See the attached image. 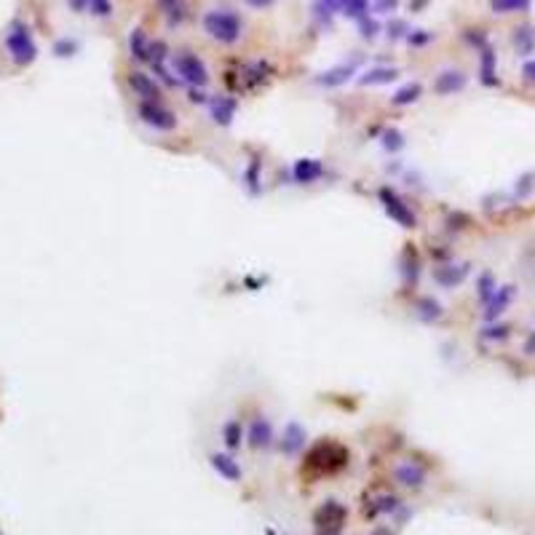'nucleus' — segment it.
<instances>
[{
    "instance_id": "obj_6",
    "label": "nucleus",
    "mask_w": 535,
    "mask_h": 535,
    "mask_svg": "<svg viewBox=\"0 0 535 535\" xmlns=\"http://www.w3.org/2000/svg\"><path fill=\"white\" fill-rule=\"evenodd\" d=\"M8 51H11V57H14V62L17 64H30L35 59V54H38V48H35V43H32V35H30V30L24 27V24H14L11 27V32H8Z\"/></svg>"
},
{
    "instance_id": "obj_20",
    "label": "nucleus",
    "mask_w": 535,
    "mask_h": 535,
    "mask_svg": "<svg viewBox=\"0 0 535 535\" xmlns=\"http://www.w3.org/2000/svg\"><path fill=\"white\" fill-rule=\"evenodd\" d=\"M511 41H514V48L519 57L533 54L535 51V27L533 24H519L514 30V35H511Z\"/></svg>"
},
{
    "instance_id": "obj_26",
    "label": "nucleus",
    "mask_w": 535,
    "mask_h": 535,
    "mask_svg": "<svg viewBox=\"0 0 535 535\" xmlns=\"http://www.w3.org/2000/svg\"><path fill=\"white\" fill-rule=\"evenodd\" d=\"M399 509V498L396 495H380L377 500H372L370 506L364 509L367 516H377V514H393Z\"/></svg>"
},
{
    "instance_id": "obj_19",
    "label": "nucleus",
    "mask_w": 535,
    "mask_h": 535,
    "mask_svg": "<svg viewBox=\"0 0 535 535\" xmlns=\"http://www.w3.org/2000/svg\"><path fill=\"white\" fill-rule=\"evenodd\" d=\"M353 75H356V64H337V67L324 70V73L316 78V83H319V86H327V88H335V86L348 83Z\"/></svg>"
},
{
    "instance_id": "obj_27",
    "label": "nucleus",
    "mask_w": 535,
    "mask_h": 535,
    "mask_svg": "<svg viewBox=\"0 0 535 535\" xmlns=\"http://www.w3.org/2000/svg\"><path fill=\"white\" fill-rule=\"evenodd\" d=\"M415 310H417V316L423 319V321H436V319H442V306L433 300V297H420L417 303H415Z\"/></svg>"
},
{
    "instance_id": "obj_23",
    "label": "nucleus",
    "mask_w": 535,
    "mask_h": 535,
    "mask_svg": "<svg viewBox=\"0 0 535 535\" xmlns=\"http://www.w3.org/2000/svg\"><path fill=\"white\" fill-rule=\"evenodd\" d=\"M343 8V0H313V17L319 19V24L330 27L332 17Z\"/></svg>"
},
{
    "instance_id": "obj_32",
    "label": "nucleus",
    "mask_w": 535,
    "mask_h": 535,
    "mask_svg": "<svg viewBox=\"0 0 535 535\" xmlns=\"http://www.w3.org/2000/svg\"><path fill=\"white\" fill-rule=\"evenodd\" d=\"M509 332H511L509 324H495V321H490V324L482 330V340H506Z\"/></svg>"
},
{
    "instance_id": "obj_1",
    "label": "nucleus",
    "mask_w": 535,
    "mask_h": 535,
    "mask_svg": "<svg viewBox=\"0 0 535 535\" xmlns=\"http://www.w3.org/2000/svg\"><path fill=\"white\" fill-rule=\"evenodd\" d=\"M350 453L346 444L335 442V439H324V442H316L306 455V463H303V471L310 476H324V473H337L348 466Z\"/></svg>"
},
{
    "instance_id": "obj_43",
    "label": "nucleus",
    "mask_w": 535,
    "mask_h": 535,
    "mask_svg": "<svg viewBox=\"0 0 535 535\" xmlns=\"http://www.w3.org/2000/svg\"><path fill=\"white\" fill-rule=\"evenodd\" d=\"M59 57H70L73 51H75V43H70V41H59L57 43V48H54Z\"/></svg>"
},
{
    "instance_id": "obj_5",
    "label": "nucleus",
    "mask_w": 535,
    "mask_h": 535,
    "mask_svg": "<svg viewBox=\"0 0 535 535\" xmlns=\"http://www.w3.org/2000/svg\"><path fill=\"white\" fill-rule=\"evenodd\" d=\"M377 198H380V204H383V209H386V214L391 217L393 223H399L402 227H415L417 225L415 212L404 204V198H402L396 190H391V187H380Z\"/></svg>"
},
{
    "instance_id": "obj_39",
    "label": "nucleus",
    "mask_w": 535,
    "mask_h": 535,
    "mask_svg": "<svg viewBox=\"0 0 535 535\" xmlns=\"http://www.w3.org/2000/svg\"><path fill=\"white\" fill-rule=\"evenodd\" d=\"M402 270H404V279H407V281H415V279H417V257H412V263H410V249L404 252V268H402Z\"/></svg>"
},
{
    "instance_id": "obj_29",
    "label": "nucleus",
    "mask_w": 535,
    "mask_h": 535,
    "mask_svg": "<svg viewBox=\"0 0 535 535\" xmlns=\"http://www.w3.org/2000/svg\"><path fill=\"white\" fill-rule=\"evenodd\" d=\"M340 14H346L348 19H364L370 14V0H343Z\"/></svg>"
},
{
    "instance_id": "obj_2",
    "label": "nucleus",
    "mask_w": 535,
    "mask_h": 535,
    "mask_svg": "<svg viewBox=\"0 0 535 535\" xmlns=\"http://www.w3.org/2000/svg\"><path fill=\"white\" fill-rule=\"evenodd\" d=\"M204 30L212 41L223 43V46H233L244 35V21L238 19V14H233L230 8H212V11L204 14Z\"/></svg>"
},
{
    "instance_id": "obj_8",
    "label": "nucleus",
    "mask_w": 535,
    "mask_h": 535,
    "mask_svg": "<svg viewBox=\"0 0 535 535\" xmlns=\"http://www.w3.org/2000/svg\"><path fill=\"white\" fill-rule=\"evenodd\" d=\"M129 88L134 91V97H140L142 102H161V86L153 81L147 73L134 70L129 75Z\"/></svg>"
},
{
    "instance_id": "obj_12",
    "label": "nucleus",
    "mask_w": 535,
    "mask_h": 535,
    "mask_svg": "<svg viewBox=\"0 0 535 535\" xmlns=\"http://www.w3.org/2000/svg\"><path fill=\"white\" fill-rule=\"evenodd\" d=\"M466 83H469V78H466L463 70H442L436 75V81H433V91L447 97V94H455V91H463Z\"/></svg>"
},
{
    "instance_id": "obj_47",
    "label": "nucleus",
    "mask_w": 535,
    "mask_h": 535,
    "mask_svg": "<svg viewBox=\"0 0 535 535\" xmlns=\"http://www.w3.org/2000/svg\"><path fill=\"white\" fill-rule=\"evenodd\" d=\"M252 8H268V6H273L276 0H247Z\"/></svg>"
},
{
    "instance_id": "obj_22",
    "label": "nucleus",
    "mask_w": 535,
    "mask_h": 535,
    "mask_svg": "<svg viewBox=\"0 0 535 535\" xmlns=\"http://www.w3.org/2000/svg\"><path fill=\"white\" fill-rule=\"evenodd\" d=\"M129 51H131V57H134V59H140V62H150V41H147L144 30H140V27H134V30H131V35H129Z\"/></svg>"
},
{
    "instance_id": "obj_41",
    "label": "nucleus",
    "mask_w": 535,
    "mask_h": 535,
    "mask_svg": "<svg viewBox=\"0 0 535 535\" xmlns=\"http://www.w3.org/2000/svg\"><path fill=\"white\" fill-rule=\"evenodd\" d=\"M399 8V0H375V11L377 14H393Z\"/></svg>"
},
{
    "instance_id": "obj_21",
    "label": "nucleus",
    "mask_w": 535,
    "mask_h": 535,
    "mask_svg": "<svg viewBox=\"0 0 535 535\" xmlns=\"http://www.w3.org/2000/svg\"><path fill=\"white\" fill-rule=\"evenodd\" d=\"M396 78H399V70L396 67H370L359 78V83L362 86H386V83H393Z\"/></svg>"
},
{
    "instance_id": "obj_33",
    "label": "nucleus",
    "mask_w": 535,
    "mask_h": 535,
    "mask_svg": "<svg viewBox=\"0 0 535 535\" xmlns=\"http://www.w3.org/2000/svg\"><path fill=\"white\" fill-rule=\"evenodd\" d=\"M383 147H386V150H391V153L402 150V147H404V134H402V131H396V129L383 131Z\"/></svg>"
},
{
    "instance_id": "obj_17",
    "label": "nucleus",
    "mask_w": 535,
    "mask_h": 535,
    "mask_svg": "<svg viewBox=\"0 0 535 535\" xmlns=\"http://www.w3.org/2000/svg\"><path fill=\"white\" fill-rule=\"evenodd\" d=\"M209 463H212V469L220 473L223 479H227V482H238V479L244 476L241 466H238V463H236V460L225 453H212L209 455Z\"/></svg>"
},
{
    "instance_id": "obj_28",
    "label": "nucleus",
    "mask_w": 535,
    "mask_h": 535,
    "mask_svg": "<svg viewBox=\"0 0 535 535\" xmlns=\"http://www.w3.org/2000/svg\"><path fill=\"white\" fill-rule=\"evenodd\" d=\"M223 439H225V447L227 450H238L241 442H244V429L238 420H227L223 426Z\"/></svg>"
},
{
    "instance_id": "obj_25",
    "label": "nucleus",
    "mask_w": 535,
    "mask_h": 535,
    "mask_svg": "<svg viewBox=\"0 0 535 535\" xmlns=\"http://www.w3.org/2000/svg\"><path fill=\"white\" fill-rule=\"evenodd\" d=\"M420 94H423V88H420V83H407V86H402L396 94L391 97V104L396 107H407V104H415L420 100Z\"/></svg>"
},
{
    "instance_id": "obj_10",
    "label": "nucleus",
    "mask_w": 535,
    "mask_h": 535,
    "mask_svg": "<svg viewBox=\"0 0 535 535\" xmlns=\"http://www.w3.org/2000/svg\"><path fill=\"white\" fill-rule=\"evenodd\" d=\"M306 439H308V431H306L297 420H289L287 426H284V431H281L279 447H281V453L284 455H297L303 447H306Z\"/></svg>"
},
{
    "instance_id": "obj_37",
    "label": "nucleus",
    "mask_w": 535,
    "mask_h": 535,
    "mask_svg": "<svg viewBox=\"0 0 535 535\" xmlns=\"http://www.w3.org/2000/svg\"><path fill=\"white\" fill-rule=\"evenodd\" d=\"M166 54H169V48H166L164 41L150 43V64H164L166 62Z\"/></svg>"
},
{
    "instance_id": "obj_16",
    "label": "nucleus",
    "mask_w": 535,
    "mask_h": 535,
    "mask_svg": "<svg viewBox=\"0 0 535 535\" xmlns=\"http://www.w3.org/2000/svg\"><path fill=\"white\" fill-rule=\"evenodd\" d=\"M292 174H294V180L300 185H310V182H316L324 174V166H321V161H316V158H300V161H294V166H292Z\"/></svg>"
},
{
    "instance_id": "obj_44",
    "label": "nucleus",
    "mask_w": 535,
    "mask_h": 535,
    "mask_svg": "<svg viewBox=\"0 0 535 535\" xmlns=\"http://www.w3.org/2000/svg\"><path fill=\"white\" fill-rule=\"evenodd\" d=\"M247 185L252 187V190H257V164H252L247 169Z\"/></svg>"
},
{
    "instance_id": "obj_13",
    "label": "nucleus",
    "mask_w": 535,
    "mask_h": 535,
    "mask_svg": "<svg viewBox=\"0 0 535 535\" xmlns=\"http://www.w3.org/2000/svg\"><path fill=\"white\" fill-rule=\"evenodd\" d=\"M236 110H238V102L233 97H212L209 100V113H212L214 124L230 126L236 118Z\"/></svg>"
},
{
    "instance_id": "obj_18",
    "label": "nucleus",
    "mask_w": 535,
    "mask_h": 535,
    "mask_svg": "<svg viewBox=\"0 0 535 535\" xmlns=\"http://www.w3.org/2000/svg\"><path fill=\"white\" fill-rule=\"evenodd\" d=\"M469 276V265H439L433 270V281L444 289H455Z\"/></svg>"
},
{
    "instance_id": "obj_42",
    "label": "nucleus",
    "mask_w": 535,
    "mask_h": 535,
    "mask_svg": "<svg viewBox=\"0 0 535 535\" xmlns=\"http://www.w3.org/2000/svg\"><path fill=\"white\" fill-rule=\"evenodd\" d=\"M522 78L527 83H535V59H527L522 64Z\"/></svg>"
},
{
    "instance_id": "obj_45",
    "label": "nucleus",
    "mask_w": 535,
    "mask_h": 535,
    "mask_svg": "<svg viewBox=\"0 0 535 535\" xmlns=\"http://www.w3.org/2000/svg\"><path fill=\"white\" fill-rule=\"evenodd\" d=\"M187 94H190V102H201V104L209 102V100H206V94L201 91V88H193V86H190V91H187Z\"/></svg>"
},
{
    "instance_id": "obj_7",
    "label": "nucleus",
    "mask_w": 535,
    "mask_h": 535,
    "mask_svg": "<svg viewBox=\"0 0 535 535\" xmlns=\"http://www.w3.org/2000/svg\"><path fill=\"white\" fill-rule=\"evenodd\" d=\"M137 115L144 126H150L156 131H174L177 129V115L161 102H140Z\"/></svg>"
},
{
    "instance_id": "obj_9",
    "label": "nucleus",
    "mask_w": 535,
    "mask_h": 535,
    "mask_svg": "<svg viewBox=\"0 0 535 535\" xmlns=\"http://www.w3.org/2000/svg\"><path fill=\"white\" fill-rule=\"evenodd\" d=\"M247 444L252 450H265L273 444V426L270 420L257 415L252 423H249V431H247Z\"/></svg>"
},
{
    "instance_id": "obj_11",
    "label": "nucleus",
    "mask_w": 535,
    "mask_h": 535,
    "mask_svg": "<svg viewBox=\"0 0 535 535\" xmlns=\"http://www.w3.org/2000/svg\"><path fill=\"white\" fill-rule=\"evenodd\" d=\"M393 479L402 485V487H410V490H420L423 485H426V471L417 466V463H412V460H404V463H399L396 469H393Z\"/></svg>"
},
{
    "instance_id": "obj_35",
    "label": "nucleus",
    "mask_w": 535,
    "mask_h": 535,
    "mask_svg": "<svg viewBox=\"0 0 535 535\" xmlns=\"http://www.w3.org/2000/svg\"><path fill=\"white\" fill-rule=\"evenodd\" d=\"M88 11H91L94 17L104 19V17L113 14V3H110V0H88Z\"/></svg>"
},
{
    "instance_id": "obj_15",
    "label": "nucleus",
    "mask_w": 535,
    "mask_h": 535,
    "mask_svg": "<svg viewBox=\"0 0 535 535\" xmlns=\"http://www.w3.org/2000/svg\"><path fill=\"white\" fill-rule=\"evenodd\" d=\"M479 51H482L479 54V81L485 86H498L500 78H498V57H495V51L490 46H485Z\"/></svg>"
},
{
    "instance_id": "obj_49",
    "label": "nucleus",
    "mask_w": 535,
    "mask_h": 535,
    "mask_svg": "<svg viewBox=\"0 0 535 535\" xmlns=\"http://www.w3.org/2000/svg\"><path fill=\"white\" fill-rule=\"evenodd\" d=\"M527 350H535V332H533V337H530V343H527Z\"/></svg>"
},
{
    "instance_id": "obj_34",
    "label": "nucleus",
    "mask_w": 535,
    "mask_h": 535,
    "mask_svg": "<svg viewBox=\"0 0 535 535\" xmlns=\"http://www.w3.org/2000/svg\"><path fill=\"white\" fill-rule=\"evenodd\" d=\"M533 187H535V171H527V174H522V177L516 180L514 193L519 198H527V196L533 193Z\"/></svg>"
},
{
    "instance_id": "obj_31",
    "label": "nucleus",
    "mask_w": 535,
    "mask_h": 535,
    "mask_svg": "<svg viewBox=\"0 0 535 535\" xmlns=\"http://www.w3.org/2000/svg\"><path fill=\"white\" fill-rule=\"evenodd\" d=\"M533 0H490L495 14H511V11H527Z\"/></svg>"
},
{
    "instance_id": "obj_46",
    "label": "nucleus",
    "mask_w": 535,
    "mask_h": 535,
    "mask_svg": "<svg viewBox=\"0 0 535 535\" xmlns=\"http://www.w3.org/2000/svg\"><path fill=\"white\" fill-rule=\"evenodd\" d=\"M73 11H88V0H67Z\"/></svg>"
},
{
    "instance_id": "obj_36",
    "label": "nucleus",
    "mask_w": 535,
    "mask_h": 535,
    "mask_svg": "<svg viewBox=\"0 0 535 535\" xmlns=\"http://www.w3.org/2000/svg\"><path fill=\"white\" fill-rule=\"evenodd\" d=\"M377 30H380V24H377V19H370V17H364V19H359V32H362V38H367V41H372V38L377 35Z\"/></svg>"
},
{
    "instance_id": "obj_48",
    "label": "nucleus",
    "mask_w": 535,
    "mask_h": 535,
    "mask_svg": "<svg viewBox=\"0 0 535 535\" xmlns=\"http://www.w3.org/2000/svg\"><path fill=\"white\" fill-rule=\"evenodd\" d=\"M370 535H393L391 530H386V527H377V530H372Z\"/></svg>"
},
{
    "instance_id": "obj_38",
    "label": "nucleus",
    "mask_w": 535,
    "mask_h": 535,
    "mask_svg": "<svg viewBox=\"0 0 535 535\" xmlns=\"http://www.w3.org/2000/svg\"><path fill=\"white\" fill-rule=\"evenodd\" d=\"M431 38H433V32H429V30H410L407 43H410V46H426Z\"/></svg>"
},
{
    "instance_id": "obj_40",
    "label": "nucleus",
    "mask_w": 535,
    "mask_h": 535,
    "mask_svg": "<svg viewBox=\"0 0 535 535\" xmlns=\"http://www.w3.org/2000/svg\"><path fill=\"white\" fill-rule=\"evenodd\" d=\"M407 35H410V27H407L404 21L396 19L388 24V38H391V41H396V38H407Z\"/></svg>"
},
{
    "instance_id": "obj_24",
    "label": "nucleus",
    "mask_w": 535,
    "mask_h": 535,
    "mask_svg": "<svg viewBox=\"0 0 535 535\" xmlns=\"http://www.w3.org/2000/svg\"><path fill=\"white\" fill-rule=\"evenodd\" d=\"M158 3H161V11H164L169 27H177V24L185 21V17H187L185 0H158Z\"/></svg>"
},
{
    "instance_id": "obj_30",
    "label": "nucleus",
    "mask_w": 535,
    "mask_h": 535,
    "mask_svg": "<svg viewBox=\"0 0 535 535\" xmlns=\"http://www.w3.org/2000/svg\"><path fill=\"white\" fill-rule=\"evenodd\" d=\"M495 292H498V284H495L493 273H482L479 279H476V297L487 306L490 303V297H493Z\"/></svg>"
},
{
    "instance_id": "obj_3",
    "label": "nucleus",
    "mask_w": 535,
    "mask_h": 535,
    "mask_svg": "<svg viewBox=\"0 0 535 535\" xmlns=\"http://www.w3.org/2000/svg\"><path fill=\"white\" fill-rule=\"evenodd\" d=\"M171 67L177 73V81H185L193 88H204L209 83V70H206L204 59H198L193 51H177L171 59Z\"/></svg>"
},
{
    "instance_id": "obj_14",
    "label": "nucleus",
    "mask_w": 535,
    "mask_h": 535,
    "mask_svg": "<svg viewBox=\"0 0 535 535\" xmlns=\"http://www.w3.org/2000/svg\"><path fill=\"white\" fill-rule=\"evenodd\" d=\"M514 294H516V289L511 287V284H506V287H498V292H495L493 297H490V303L485 306V321L490 324V321H495L503 310L511 306V300H514Z\"/></svg>"
},
{
    "instance_id": "obj_4",
    "label": "nucleus",
    "mask_w": 535,
    "mask_h": 535,
    "mask_svg": "<svg viewBox=\"0 0 535 535\" xmlns=\"http://www.w3.org/2000/svg\"><path fill=\"white\" fill-rule=\"evenodd\" d=\"M346 519H348V509L340 500H324L313 514V525L319 535H340Z\"/></svg>"
}]
</instances>
